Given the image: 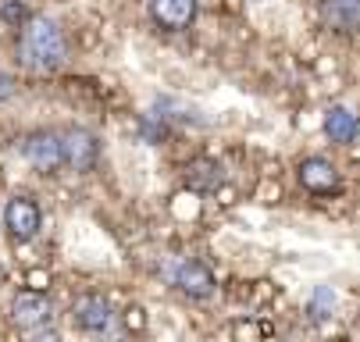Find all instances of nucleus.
Returning a JSON list of instances; mask_svg holds the SVG:
<instances>
[{
    "mask_svg": "<svg viewBox=\"0 0 360 342\" xmlns=\"http://www.w3.org/2000/svg\"><path fill=\"white\" fill-rule=\"evenodd\" d=\"M18 61L22 68L36 72V75H46V72H58L65 65V32L58 29V22L50 18H29L25 25H18Z\"/></svg>",
    "mask_w": 360,
    "mask_h": 342,
    "instance_id": "nucleus-1",
    "label": "nucleus"
},
{
    "mask_svg": "<svg viewBox=\"0 0 360 342\" xmlns=\"http://www.w3.org/2000/svg\"><path fill=\"white\" fill-rule=\"evenodd\" d=\"M22 157L43 171V175H54L65 161H61V132H50V129H39V132H29L25 143H22Z\"/></svg>",
    "mask_w": 360,
    "mask_h": 342,
    "instance_id": "nucleus-2",
    "label": "nucleus"
},
{
    "mask_svg": "<svg viewBox=\"0 0 360 342\" xmlns=\"http://www.w3.org/2000/svg\"><path fill=\"white\" fill-rule=\"evenodd\" d=\"M72 324L86 335H104L111 331L115 324V310L104 296H96V292H86V296H79L72 303Z\"/></svg>",
    "mask_w": 360,
    "mask_h": 342,
    "instance_id": "nucleus-3",
    "label": "nucleus"
},
{
    "mask_svg": "<svg viewBox=\"0 0 360 342\" xmlns=\"http://www.w3.org/2000/svg\"><path fill=\"white\" fill-rule=\"evenodd\" d=\"M61 161L72 171H93L100 161V143L89 129H68L61 132Z\"/></svg>",
    "mask_w": 360,
    "mask_h": 342,
    "instance_id": "nucleus-4",
    "label": "nucleus"
},
{
    "mask_svg": "<svg viewBox=\"0 0 360 342\" xmlns=\"http://www.w3.org/2000/svg\"><path fill=\"white\" fill-rule=\"evenodd\" d=\"M11 321L22 331H43L50 321H54V303L43 292H18L11 300Z\"/></svg>",
    "mask_w": 360,
    "mask_h": 342,
    "instance_id": "nucleus-5",
    "label": "nucleus"
},
{
    "mask_svg": "<svg viewBox=\"0 0 360 342\" xmlns=\"http://www.w3.org/2000/svg\"><path fill=\"white\" fill-rule=\"evenodd\" d=\"M4 228H8V235L18 239V242L36 239L39 228H43V214H39L36 200H32V197H11L8 207H4Z\"/></svg>",
    "mask_w": 360,
    "mask_h": 342,
    "instance_id": "nucleus-6",
    "label": "nucleus"
},
{
    "mask_svg": "<svg viewBox=\"0 0 360 342\" xmlns=\"http://www.w3.org/2000/svg\"><path fill=\"white\" fill-rule=\"evenodd\" d=\"M146 11L153 25L165 32H182L196 18V0H146Z\"/></svg>",
    "mask_w": 360,
    "mask_h": 342,
    "instance_id": "nucleus-7",
    "label": "nucleus"
},
{
    "mask_svg": "<svg viewBox=\"0 0 360 342\" xmlns=\"http://www.w3.org/2000/svg\"><path fill=\"white\" fill-rule=\"evenodd\" d=\"M296 178L307 192H314V197H325V192H335L339 189V168L325 157H307L300 161L296 168Z\"/></svg>",
    "mask_w": 360,
    "mask_h": 342,
    "instance_id": "nucleus-8",
    "label": "nucleus"
},
{
    "mask_svg": "<svg viewBox=\"0 0 360 342\" xmlns=\"http://www.w3.org/2000/svg\"><path fill=\"white\" fill-rule=\"evenodd\" d=\"M175 285L186 292L189 300H207L214 292V271L203 261H182L175 271Z\"/></svg>",
    "mask_w": 360,
    "mask_h": 342,
    "instance_id": "nucleus-9",
    "label": "nucleus"
},
{
    "mask_svg": "<svg viewBox=\"0 0 360 342\" xmlns=\"http://www.w3.org/2000/svg\"><path fill=\"white\" fill-rule=\"evenodd\" d=\"M321 18L339 36H353L360 25V0H321Z\"/></svg>",
    "mask_w": 360,
    "mask_h": 342,
    "instance_id": "nucleus-10",
    "label": "nucleus"
},
{
    "mask_svg": "<svg viewBox=\"0 0 360 342\" xmlns=\"http://www.w3.org/2000/svg\"><path fill=\"white\" fill-rule=\"evenodd\" d=\"M225 182V168L218 161H207V157H200L186 168V185L196 189V192H211Z\"/></svg>",
    "mask_w": 360,
    "mask_h": 342,
    "instance_id": "nucleus-11",
    "label": "nucleus"
},
{
    "mask_svg": "<svg viewBox=\"0 0 360 342\" xmlns=\"http://www.w3.org/2000/svg\"><path fill=\"white\" fill-rule=\"evenodd\" d=\"M325 136L332 139V143H353V136H356V118L349 114V107H332L328 114H325Z\"/></svg>",
    "mask_w": 360,
    "mask_h": 342,
    "instance_id": "nucleus-12",
    "label": "nucleus"
},
{
    "mask_svg": "<svg viewBox=\"0 0 360 342\" xmlns=\"http://www.w3.org/2000/svg\"><path fill=\"white\" fill-rule=\"evenodd\" d=\"M332 307H335V292H332L328 285H318V289L311 292V317H314V321H325V317L332 314Z\"/></svg>",
    "mask_w": 360,
    "mask_h": 342,
    "instance_id": "nucleus-13",
    "label": "nucleus"
},
{
    "mask_svg": "<svg viewBox=\"0 0 360 342\" xmlns=\"http://www.w3.org/2000/svg\"><path fill=\"white\" fill-rule=\"evenodd\" d=\"M0 15H4V22H11V25H25L32 15H29V8L25 4H18V0H8L4 8H0Z\"/></svg>",
    "mask_w": 360,
    "mask_h": 342,
    "instance_id": "nucleus-14",
    "label": "nucleus"
},
{
    "mask_svg": "<svg viewBox=\"0 0 360 342\" xmlns=\"http://www.w3.org/2000/svg\"><path fill=\"white\" fill-rule=\"evenodd\" d=\"M11 96H15V79L8 72H0V104L11 100Z\"/></svg>",
    "mask_w": 360,
    "mask_h": 342,
    "instance_id": "nucleus-15",
    "label": "nucleus"
},
{
    "mask_svg": "<svg viewBox=\"0 0 360 342\" xmlns=\"http://www.w3.org/2000/svg\"><path fill=\"white\" fill-rule=\"evenodd\" d=\"M32 342H61V335H58V331H36Z\"/></svg>",
    "mask_w": 360,
    "mask_h": 342,
    "instance_id": "nucleus-16",
    "label": "nucleus"
},
{
    "mask_svg": "<svg viewBox=\"0 0 360 342\" xmlns=\"http://www.w3.org/2000/svg\"><path fill=\"white\" fill-rule=\"evenodd\" d=\"M253 4H261V0H253Z\"/></svg>",
    "mask_w": 360,
    "mask_h": 342,
    "instance_id": "nucleus-17",
    "label": "nucleus"
}]
</instances>
